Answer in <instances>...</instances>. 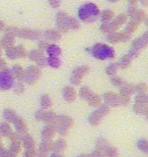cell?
Instances as JSON below:
<instances>
[{"instance_id": "7402d4cb", "label": "cell", "mask_w": 148, "mask_h": 157, "mask_svg": "<svg viewBox=\"0 0 148 157\" xmlns=\"http://www.w3.org/2000/svg\"><path fill=\"white\" fill-rule=\"evenodd\" d=\"M21 137H23V135H20V133H17V132H12V133L9 135V139L12 141H14V142H20L21 141Z\"/></svg>"}, {"instance_id": "d6986e66", "label": "cell", "mask_w": 148, "mask_h": 157, "mask_svg": "<svg viewBox=\"0 0 148 157\" xmlns=\"http://www.w3.org/2000/svg\"><path fill=\"white\" fill-rule=\"evenodd\" d=\"M134 110H135V112H137V113H139V114H146L147 108H146L145 104L142 105V103L140 102V104L138 103V104L134 105Z\"/></svg>"}, {"instance_id": "4fadbf2b", "label": "cell", "mask_w": 148, "mask_h": 157, "mask_svg": "<svg viewBox=\"0 0 148 157\" xmlns=\"http://www.w3.org/2000/svg\"><path fill=\"white\" fill-rule=\"evenodd\" d=\"M103 157H118L119 156V152L118 150L115 148V147L111 146L110 144H108L105 148L102 150Z\"/></svg>"}, {"instance_id": "d4e9b609", "label": "cell", "mask_w": 148, "mask_h": 157, "mask_svg": "<svg viewBox=\"0 0 148 157\" xmlns=\"http://www.w3.org/2000/svg\"><path fill=\"white\" fill-rule=\"evenodd\" d=\"M41 104L44 108H49L50 106H51V101L49 100L48 97H44L42 99V101H41Z\"/></svg>"}, {"instance_id": "8fae6325", "label": "cell", "mask_w": 148, "mask_h": 157, "mask_svg": "<svg viewBox=\"0 0 148 157\" xmlns=\"http://www.w3.org/2000/svg\"><path fill=\"white\" fill-rule=\"evenodd\" d=\"M66 148H67V142L64 139H62V138L52 142V151L63 152L65 151Z\"/></svg>"}, {"instance_id": "9c48e42d", "label": "cell", "mask_w": 148, "mask_h": 157, "mask_svg": "<svg viewBox=\"0 0 148 157\" xmlns=\"http://www.w3.org/2000/svg\"><path fill=\"white\" fill-rule=\"evenodd\" d=\"M56 135V130L54 124H46L42 128L41 132V136H42L43 141H52L54 139Z\"/></svg>"}, {"instance_id": "e0dca14e", "label": "cell", "mask_w": 148, "mask_h": 157, "mask_svg": "<svg viewBox=\"0 0 148 157\" xmlns=\"http://www.w3.org/2000/svg\"><path fill=\"white\" fill-rule=\"evenodd\" d=\"M137 148L143 153H148V142L146 139H140L136 143Z\"/></svg>"}, {"instance_id": "30bf717a", "label": "cell", "mask_w": 148, "mask_h": 157, "mask_svg": "<svg viewBox=\"0 0 148 157\" xmlns=\"http://www.w3.org/2000/svg\"><path fill=\"white\" fill-rule=\"evenodd\" d=\"M14 125V128H15V132L20 133V135H24L27 134V122L24 121V119H23L21 117H17V118L12 122Z\"/></svg>"}, {"instance_id": "ffe728a7", "label": "cell", "mask_w": 148, "mask_h": 157, "mask_svg": "<svg viewBox=\"0 0 148 157\" xmlns=\"http://www.w3.org/2000/svg\"><path fill=\"white\" fill-rule=\"evenodd\" d=\"M23 157H37V150H36V148L24 149V151L23 152Z\"/></svg>"}, {"instance_id": "277c9868", "label": "cell", "mask_w": 148, "mask_h": 157, "mask_svg": "<svg viewBox=\"0 0 148 157\" xmlns=\"http://www.w3.org/2000/svg\"><path fill=\"white\" fill-rule=\"evenodd\" d=\"M47 54H48V59L47 62L50 67L57 68L61 64V60H60V55H61V50L57 45H51L47 49Z\"/></svg>"}, {"instance_id": "5bb4252c", "label": "cell", "mask_w": 148, "mask_h": 157, "mask_svg": "<svg viewBox=\"0 0 148 157\" xmlns=\"http://www.w3.org/2000/svg\"><path fill=\"white\" fill-rule=\"evenodd\" d=\"M12 132H13V130H12V128L9 122H7V121L0 122V135H1V136L8 138L9 135H10Z\"/></svg>"}, {"instance_id": "f1b7e54d", "label": "cell", "mask_w": 148, "mask_h": 157, "mask_svg": "<svg viewBox=\"0 0 148 157\" xmlns=\"http://www.w3.org/2000/svg\"><path fill=\"white\" fill-rule=\"evenodd\" d=\"M1 137H2V136H1V135H0V147L2 146V145H1V144H2V143H1Z\"/></svg>"}, {"instance_id": "484cf974", "label": "cell", "mask_w": 148, "mask_h": 157, "mask_svg": "<svg viewBox=\"0 0 148 157\" xmlns=\"http://www.w3.org/2000/svg\"><path fill=\"white\" fill-rule=\"evenodd\" d=\"M89 102H90L91 105H94V106L100 104V100L99 98H96V97H92V98L89 100Z\"/></svg>"}, {"instance_id": "9a60e30c", "label": "cell", "mask_w": 148, "mask_h": 157, "mask_svg": "<svg viewBox=\"0 0 148 157\" xmlns=\"http://www.w3.org/2000/svg\"><path fill=\"white\" fill-rule=\"evenodd\" d=\"M18 115L15 113V112L13 110H10V109H5L4 112H3V117H4L5 119V121H7L9 122V124H12L15 119L17 118Z\"/></svg>"}, {"instance_id": "3957f363", "label": "cell", "mask_w": 148, "mask_h": 157, "mask_svg": "<svg viewBox=\"0 0 148 157\" xmlns=\"http://www.w3.org/2000/svg\"><path fill=\"white\" fill-rule=\"evenodd\" d=\"M53 124L55 127L56 133H58L61 136H65L73 128L74 121L72 117H67V115H59L56 117V121Z\"/></svg>"}, {"instance_id": "603a6c76", "label": "cell", "mask_w": 148, "mask_h": 157, "mask_svg": "<svg viewBox=\"0 0 148 157\" xmlns=\"http://www.w3.org/2000/svg\"><path fill=\"white\" fill-rule=\"evenodd\" d=\"M65 99L67 100V101H73L74 92L71 89H67V91L65 92Z\"/></svg>"}, {"instance_id": "52a82bcc", "label": "cell", "mask_w": 148, "mask_h": 157, "mask_svg": "<svg viewBox=\"0 0 148 157\" xmlns=\"http://www.w3.org/2000/svg\"><path fill=\"white\" fill-rule=\"evenodd\" d=\"M56 115L54 112L52 111H47V110H40L36 113L37 121L45 122L47 124H53L56 121Z\"/></svg>"}, {"instance_id": "44dd1931", "label": "cell", "mask_w": 148, "mask_h": 157, "mask_svg": "<svg viewBox=\"0 0 148 157\" xmlns=\"http://www.w3.org/2000/svg\"><path fill=\"white\" fill-rule=\"evenodd\" d=\"M108 142L105 140V139H103V138H99V139H97L96 141V149H99V150H102L105 148V147L108 145Z\"/></svg>"}, {"instance_id": "6da1fadb", "label": "cell", "mask_w": 148, "mask_h": 157, "mask_svg": "<svg viewBox=\"0 0 148 157\" xmlns=\"http://www.w3.org/2000/svg\"><path fill=\"white\" fill-rule=\"evenodd\" d=\"M78 17L84 23H91L99 17V9L94 3H84L78 8Z\"/></svg>"}, {"instance_id": "ac0fdd59", "label": "cell", "mask_w": 148, "mask_h": 157, "mask_svg": "<svg viewBox=\"0 0 148 157\" xmlns=\"http://www.w3.org/2000/svg\"><path fill=\"white\" fill-rule=\"evenodd\" d=\"M17 155L14 154L13 152H11L8 148H3L0 147V157H16Z\"/></svg>"}, {"instance_id": "4316f807", "label": "cell", "mask_w": 148, "mask_h": 157, "mask_svg": "<svg viewBox=\"0 0 148 157\" xmlns=\"http://www.w3.org/2000/svg\"><path fill=\"white\" fill-rule=\"evenodd\" d=\"M49 157H64L63 152H57V151H52L49 154Z\"/></svg>"}, {"instance_id": "cb8c5ba5", "label": "cell", "mask_w": 148, "mask_h": 157, "mask_svg": "<svg viewBox=\"0 0 148 157\" xmlns=\"http://www.w3.org/2000/svg\"><path fill=\"white\" fill-rule=\"evenodd\" d=\"M86 156L87 157H103V152L99 149H94L92 152L89 153V154H87Z\"/></svg>"}, {"instance_id": "7a4b0ae2", "label": "cell", "mask_w": 148, "mask_h": 157, "mask_svg": "<svg viewBox=\"0 0 148 157\" xmlns=\"http://www.w3.org/2000/svg\"><path fill=\"white\" fill-rule=\"evenodd\" d=\"M88 51L94 58L99 59V60L111 59L115 56V50L106 44H96L91 47Z\"/></svg>"}, {"instance_id": "ba28073f", "label": "cell", "mask_w": 148, "mask_h": 157, "mask_svg": "<svg viewBox=\"0 0 148 157\" xmlns=\"http://www.w3.org/2000/svg\"><path fill=\"white\" fill-rule=\"evenodd\" d=\"M52 152V141H43L37 150V157H47Z\"/></svg>"}, {"instance_id": "7c38bea8", "label": "cell", "mask_w": 148, "mask_h": 157, "mask_svg": "<svg viewBox=\"0 0 148 157\" xmlns=\"http://www.w3.org/2000/svg\"><path fill=\"white\" fill-rule=\"evenodd\" d=\"M21 146L24 149H29V148H34V140L33 136H31L30 134H24L21 137Z\"/></svg>"}, {"instance_id": "8992f818", "label": "cell", "mask_w": 148, "mask_h": 157, "mask_svg": "<svg viewBox=\"0 0 148 157\" xmlns=\"http://www.w3.org/2000/svg\"><path fill=\"white\" fill-rule=\"evenodd\" d=\"M108 112H109V109L106 107H100L99 109H96V111H93L92 113L89 115L87 121H88L89 124L93 125V127H96V125H99L100 122H102L103 118L108 114Z\"/></svg>"}, {"instance_id": "83f0119b", "label": "cell", "mask_w": 148, "mask_h": 157, "mask_svg": "<svg viewBox=\"0 0 148 157\" xmlns=\"http://www.w3.org/2000/svg\"><path fill=\"white\" fill-rule=\"evenodd\" d=\"M76 157H87V156H86V154H80V155H78Z\"/></svg>"}, {"instance_id": "2e32d148", "label": "cell", "mask_w": 148, "mask_h": 157, "mask_svg": "<svg viewBox=\"0 0 148 157\" xmlns=\"http://www.w3.org/2000/svg\"><path fill=\"white\" fill-rule=\"evenodd\" d=\"M8 149L10 150L11 152H13L14 154H18V153H20L23 151V146H21V142H14V141H12L10 143V145H9Z\"/></svg>"}, {"instance_id": "5b68a950", "label": "cell", "mask_w": 148, "mask_h": 157, "mask_svg": "<svg viewBox=\"0 0 148 157\" xmlns=\"http://www.w3.org/2000/svg\"><path fill=\"white\" fill-rule=\"evenodd\" d=\"M14 86V76L10 70H0V90H9Z\"/></svg>"}]
</instances>
